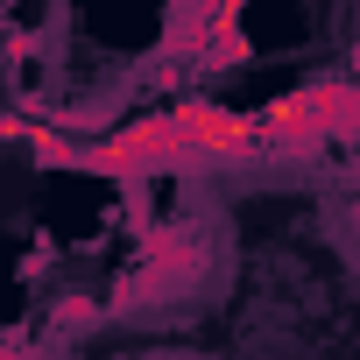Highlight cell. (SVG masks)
<instances>
[{
    "label": "cell",
    "instance_id": "1",
    "mask_svg": "<svg viewBox=\"0 0 360 360\" xmlns=\"http://www.w3.org/2000/svg\"><path fill=\"white\" fill-rule=\"evenodd\" d=\"M141 269H148L169 297H184V290L212 269V248H205V233H198L191 219H155V226H141Z\"/></svg>",
    "mask_w": 360,
    "mask_h": 360
},
{
    "label": "cell",
    "instance_id": "2",
    "mask_svg": "<svg viewBox=\"0 0 360 360\" xmlns=\"http://www.w3.org/2000/svg\"><path fill=\"white\" fill-rule=\"evenodd\" d=\"M176 113L205 134V148H212L219 169H226V162H255V155L269 148L262 113H233V106H212V99H176Z\"/></svg>",
    "mask_w": 360,
    "mask_h": 360
},
{
    "label": "cell",
    "instance_id": "3",
    "mask_svg": "<svg viewBox=\"0 0 360 360\" xmlns=\"http://www.w3.org/2000/svg\"><path fill=\"white\" fill-rule=\"evenodd\" d=\"M233 15H240L233 0H176L169 22H162L155 57H162V64H198V50L212 43V29H219V22H233Z\"/></svg>",
    "mask_w": 360,
    "mask_h": 360
},
{
    "label": "cell",
    "instance_id": "4",
    "mask_svg": "<svg viewBox=\"0 0 360 360\" xmlns=\"http://www.w3.org/2000/svg\"><path fill=\"white\" fill-rule=\"evenodd\" d=\"M297 99L311 106V120H318V134H325L332 148L360 141V78H353V71H346V78H311V85H297Z\"/></svg>",
    "mask_w": 360,
    "mask_h": 360
},
{
    "label": "cell",
    "instance_id": "5",
    "mask_svg": "<svg viewBox=\"0 0 360 360\" xmlns=\"http://www.w3.org/2000/svg\"><path fill=\"white\" fill-rule=\"evenodd\" d=\"M248 57H255V43H248V29H240V15H233V22H219V29H212V43L198 50V64H191V71H198V78H212V71H240Z\"/></svg>",
    "mask_w": 360,
    "mask_h": 360
},
{
    "label": "cell",
    "instance_id": "6",
    "mask_svg": "<svg viewBox=\"0 0 360 360\" xmlns=\"http://www.w3.org/2000/svg\"><path fill=\"white\" fill-rule=\"evenodd\" d=\"M50 318H57V332H85V325L113 318V304H99V297H57V304H50Z\"/></svg>",
    "mask_w": 360,
    "mask_h": 360
},
{
    "label": "cell",
    "instance_id": "7",
    "mask_svg": "<svg viewBox=\"0 0 360 360\" xmlns=\"http://www.w3.org/2000/svg\"><path fill=\"white\" fill-rule=\"evenodd\" d=\"M346 71H353V78H360V43H353V57H346Z\"/></svg>",
    "mask_w": 360,
    "mask_h": 360
}]
</instances>
